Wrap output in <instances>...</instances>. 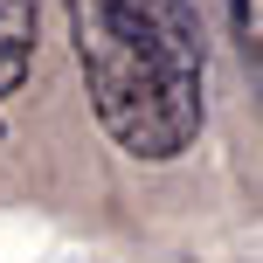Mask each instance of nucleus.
I'll return each instance as SVG.
<instances>
[{
  "instance_id": "f257e3e1",
  "label": "nucleus",
  "mask_w": 263,
  "mask_h": 263,
  "mask_svg": "<svg viewBox=\"0 0 263 263\" xmlns=\"http://www.w3.org/2000/svg\"><path fill=\"white\" fill-rule=\"evenodd\" d=\"M90 118L139 166H173L208 132V28L194 0H63Z\"/></svg>"
},
{
  "instance_id": "f03ea898",
  "label": "nucleus",
  "mask_w": 263,
  "mask_h": 263,
  "mask_svg": "<svg viewBox=\"0 0 263 263\" xmlns=\"http://www.w3.org/2000/svg\"><path fill=\"white\" fill-rule=\"evenodd\" d=\"M42 42V0H0V104L28 83Z\"/></svg>"
},
{
  "instance_id": "7ed1b4c3",
  "label": "nucleus",
  "mask_w": 263,
  "mask_h": 263,
  "mask_svg": "<svg viewBox=\"0 0 263 263\" xmlns=\"http://www.w3.org/2000/svg\"><path fill=\"white\" fill-rule=\"evenodd\" d=\"M229 35H236V55L256 69V55H263V0H229Z\"/></svg>"
}]
</instances>
